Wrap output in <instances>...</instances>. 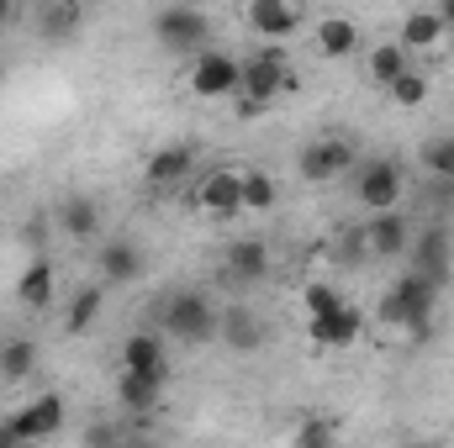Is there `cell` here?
<instances>
[{
    "label": "cell",
    "mask_w": 454,
    "mask_h": 448,
    "mask_svg": "<svg viewBox=\"0 0 454 448\" xmlns=\"http://www.w3.org/2000/svg\"><path fill=\"white\" fill-rule=\"evenodd\" d=\"M434 312H439V285H428L423 274H396V285L380 296V322L386 328H402V333L423 337L434 328Z\"/></svg>",
    "instance_id": "6da1fadb"
},
{
    "label": "cell",
    "mask_w": 454,
    "mask_h": 448,
    "mask_svg": "<svg viewBox=\"0 0 454 448\" xmlns=\"http://www.w3.org/2000/svg\"><path fill=\"white\" fill-rule=\"evenodd\" d=\"M159 322H164L169 337H180V343H191V348H207V343H217L223 306H217L207 290H175V296L164 301Z\"/></svg>",
    "instance_id": "7a4b0ae2"
},
{
    "label": "cell",
    "mask_w": 454,
    "mask_h": 448,
    "mask_svg": "<svg viewBox=\"0 0 454 448\" xmlns=\"http://www.w3.org/2000/svg\"><path fill=\"white\" fill-rule=\"evenodd\" d=\"M64 417H69L64 396H32L27 406H16V412H11V417L0 422V448L43 444V438H53V433L64 428Z\"/></svg>",
    "instance_id": "3957f363"
},
{
    "label": "cell",
    "mask_w": 454,
    "mask_h": 448,
    "mask_svg": "<svg viewBox=\"0 0 454 448\" xmlns=\"http://www.w3.org/2000/svg\"><path fill=\"white\" fill-rule=\"evenodd\" d=\"M286 85H291V69H286V53L280 48H254L248 58H238V96H243L248 112L270 106Z\"/></svg>",
    "instance_id": "277c9868"
},
{
    "label": "cell",
    "mask_w": 454,
    "mask_h": 448,
    "mask_svg": "<svg viewBox=\"0 0 454 448\" xmlns=\"http://www.w3.org/2000/svg\"><path fill=\"white\" fill-rule=\"evenodd\" d=\"M402 196H407V174H402L396 158H364V164L354 169V201H359L370 217L396 212Z\"/></svg>",
    "instance_id": "5b68a950"
},
{
    "label": "cell",
    "mask_w": 454,
    "mask_h": 448,
    "mask_svg": "<svg viewBox=\"0 0 454 448\" xmlns=\"http://www.w3.org/2000/svg\"><path fill=\"white\" fill-rule=\"evenodd\" d=\"M153 37L169 48V53H207L212 48V16L201 5H164L153 16Z\"/></svg>",
    "instance_id": "8992f818"
},
{
    "label": "cell",
    "mask_w": 454,
    "mask_h": 448,
    "mask_svg": "<svg viewBox=\"0 0 454 448\" xmlns=\"http://www.w3.org/2000/svg\"><path fill=\"white\" fill-rule=\"evenodd\" d=\"M296 169H301V180H307V185H333L339 174L359 169V153H354V143H348V137H317V143H307V148H301Z\"/></svg>",
    "instance_id": "52a82bcc"
},
{
    "label": "cell",
    "mask_w": 454,
    "mask_h": 448,
    "mask_svg": "<svg viewBox=\"0 0 454 448\" xmlns=\"http://www.w3.org/2000/svg\"><path fill=\"white\" fill-rule=\"evenodd\" d=\"M191 96L201 101H232L238 96V58L223 48H207L191 58Z\"/></svg>",
    "instance_id": "ba28073f"
},
{
    "label": "cell",
    "mask_w": 454,
    "mask_h": 448,
    "mask_svg": "<svg viewBox=\"0 0 454 448\" xmlns=\"http://www.w3.org/2000/svg\"><path fill=\"white\" fill-rule=\"evenodd\" d=\"M407 269L444 290V280H450V269H454V237L444 227H423L412 237V248H407Z\"/></svg>",
    "instance_id": "9c48e42d"
},
{
    "label": "cell",
    "mask_w": 454,
    "mask_h": 448,
    "mask_svg": "<svg viewBox=\"0 0 454 448\" xmlns=\"http://www.w3.org/2000/svg\"><path fill=\"white\" fill-rule=\"evenodd\" d=\"M248 27H254L259 42H286V37H296L307 27V11L291 5V0H254L248 5Z\"/></svg>",
    "instance_id": "30bf717a"
},
{
    "label": "cell",
    "mask_w": 454,
    "mask_h": 448,
    "mask_svg": "<svg viewBox=\"0 0 454 448\" xmlns=\"http://www.w3.org/2000/svg\"><path fill=\"white\" fill-rule=\"evenodd\" d=\"M196 206L207 217H243V169H212V174H201Z\"/></svg>",
    "instance_id": "8fae6325"
},
{
    "label": "cell",
    "mask_w": 454,
    "mask_h": 448,
    "mask_svg": "<svg viewBox=\"0 0 454 448\" xmlns=\"http://www.w3.org/2000/svg\"><path fill=\"white\" fill-rule=\"evenodd\" d=\"M359 248H364V259H396V253L412 248V222L402 212L370 217V222L359 227Z\"/></svg>",
    "instance_id": "7c38bea8"
},
{
    "label": "cell",
    "mask_w": 454,
    "mask_h": 448,
    "mask_svg": "<svg viewBox=\"0 0 454 448\" xmlns=\"http://www.w3.org/2000/svg\"><path fill=\"white\" fill-rule=\"evenodd\" d=\"M264 337H270V322H264L254 306H243V301L223 306V328H217V343H227L232 353H259V348H264Z\"/></svg>",
    "instance_id": "4fadbf2b"
},
{
    "label": "cell",
    "mask_w": 454,
    "mask_h": 448,
    "mask_svg": "<svg viewBox=\"0 0 454 448\" xmlns=\"http://www.w3.org/2000/svg\"><path fill=\"white\" fill-rule=\"evenodd\" d=\"M96 274H101V285H132L143 274V248L132 237H106L96 253Z\"/></svg>",
    "instance_id": "5bb4252c"
},
{
    "label": "cell",
    "mask_w": 454,
    "mask_h": 448,
    "mask_svg": "<svg viewBox=\"0 0 454 448\" xmlns=\"http://www.w3.org/2000/svg\"><path fill=\"white\" fill-rule=\"evenodd\" d=\"M159 396H164V375H127V369H121L116 401H121V412H127L132 422H148V417L159 412Z\"/></svg>",
    "instance_id": "9a60e30c"
},
{
    "label": "cell",
    "mask_w": 454,
    "mask_h": 448,
    "mask_svg": "<svg viewBox=\"0 0 454 448\" xmlns=\"http://www.w3.org/2000/svg\"><path fill=\"white\" fill-rule=\"evenodd\" d=\"M359 21L354 16H317L312 21V48L323 53V58H354L359 53Z\"/></svg>",
    "instance_id": "2e32d148"
},
{
    "label": "cell",
    "mask_w": 454,
    "mask_h": 448,
    "mask_svg": "<svg viewBox=\"0 0 454 448\" xmlns=\"http://www.w3.org/2000/svg\"><path fill=\"white\" fill-rule=\"evenodd\" d=\"M32 27H37L43 42H69L85 27V5H74V0H43L37 16H32Z\"/></svg>",
    "instance_id": "e0dca14e"
},
{
    "label": "cell",
    "mask_w": 454,
    "mask_h": 448,
    "mask_svg": "<svg viewBox=\"0 0 454 448\" xmlns=\"http://www.w3.org/2000/svg\"><path fill=\"white\" fill-rule=\"evenodd\" d=\"M227 280L232 285H259L264 274H270V248L259 243V237H238V243H227Z\"/></svg>",
    "instance_id": "ac0fdd59"
},
{
    "label": "cell",
    "mask_w": 454,
    "mask_h": 448,
    "mask_svg": "<svg viewBox=\"0 0 454 448\" xmlns=\"http://www.w3.org/2000/svg\"><path fill=\"white\" fill-rule=\"evenodd\" d=\"M121 369L127 375H169V353L159 333H132L121 343Z\"/></svg>",
    "instance_id": "d6986e66"
},
{
    "label": "cell",
    "mask_w": 454,
    "mask_h": 448,
    "mask_svg": "<svg viewBox=\"0 0 454 448\" xmlns=\"http://www.w3.org/2000/svg\"><path fill=\"white\" fill-rule=\"evenodd\" d=\"M364 74H370V85H380V90H391L402 74H412V53L391 37V42H375L370 53H364Z\"/></svg>",
    "instance_id": "ffe728a7"
},
{
    "label": "cell",
    "mask_w": 454,
    "mask_h": 448,
    "mask_svg": "<svg viewBox=\"0 0 454 448\" xmlns=\"http://www.w3.org/2000/svg\"><path fill=\"white\" fill-rule=\"evenodd\" d=\"M191 169H196V153L185 148V143H169V148H159V153H148V185H159V190H169V185H185L191 180Z\"/></svg>",
    "instance_id": "44dd1931"
},
{
    "label": "cell",
    "mask_w": 454,
    "mask_h": 448,
    "mask_svg": "<svg viewBox=\"0 0 454 448\" xmlns=\"http://www.w3.org/2000/svg\"><path fill=\"white\" fill-rule=\"evenodd\" d=\"M450 32H444V16L439 11H407L402 16V32H396V42L407 48V53H423V48H439Z\"/></svg>",
    "instance_id": "7402d4cb"
},
{
    "label": "cell",
    "mask_w": 454,
    "mask_h": 448,
    "mask_svg": "<svg viewBox=\"0 0 454 448\" xmlns=\"http://www.w3.org/2000/svg\"><path fill=\"white\" fill-rule=\"evenodd\" d=\"M53 222L64 227V232H69L74 243H90V237L101 232V206H96L90 196H69V201H59Z\"/></svg>",
    "instance_id": "603a6c76"
},
{
    "label": "cell",
    "mask_w": 454,
    "mask_h": 448,
    "mask_svg": "<svg viewBox=\"0 0 454 448\" xmlns=\"http://www.w3.org/2000/svg\"><path fill=\"white\" fill-rule=\"evenodd\" d=\"M307 333H312V343H323V348H348L354 337L364 333V317L354 306H343V312L323 317V322H307Z\"/></svg>",
    "instance_id": "cb8c5ba5"
},
{
    "label": "cell",
    "mask_w": 454,
    "mask_h": 448,
    "mask_svg": "<svg viewBox=\"0 0 454 448\" xmlns=\"http://www.w3.org/2000/svg\"><path fill=\"white\" fill-rule=\"evenodd\" d=\"M16 296H21V306L43 312V306L53 301V264H48V259H32V264L21 269V280H16Z\"/></svg>",
    "instance_id": "d4e9b609"
},
{
    "label": "cell",
    "mask_w": 454,
    "mask_h": 448,
    "mask_svg": "<svg viewBox=\"0 0 454 448\" xmlns=\"http://www.w3.org/2000/svg\"><path fill=\"white\" fill-rule=\"evenodd\" d=\"M32 369H37V343L32 337H11L0 348V380L16 385V380H32Z\"/></svg>",
    "instance_id": "484cf974"
},
{
    "label": "cell",
    "mask_w": 454,
    "mask_h": 448,
    "mask_svg": "<svg viewBox=\"0 0 454 448\" xmlns=\"http://www.w3.org/2000/svg\"><path fill=\"white\" fill-rule=\"evenodd\" d=\"M280 201V185L270 169H243V212H270Z\"/></svg>",
    "instance_id": "4316f807"
},
{
    "label": "cell",
    "mask_w": 454,
    "mask_h": 448,
    "mask_svg": "<svg viewBox=\"0 0 454 448\" xmlns=\"http://www.w3.org/2000/svg\"><path fill=\"white\" fill-rule=\"evenodd\" d=\"M101 301H106V285H85V290H74V301H69V317H64V328L69 333H85L96 317H101Z\"/></svg>",
    "instance_id": "83f0119b"
},
{
    "label": "cell",
    "mask_w": 454,
    "mask_h": 448,
    "mask_svg": "<svg viewBox=\"0 0 454 448\" xmlns=\"http://www.w3.org/2000/svg\"><path fill=\"white\" fill-rule=\"evenodd\" d=\"M301 301H307V322H323V317H333V312L348 306V301L339 296V285H328V280H312Z\"/></svg>",
    "instance_id": "f1b7e54d"
},
{
    "label": "cell",
    "mask_w": 454,
    "mask_h": 448,
    "mask_svg": "<svg viewBox=\"0 0 454 448\" xmlns=\"http://www.w3.org/2000/svg\"><path fill=\"white\" fill-rule=\"evenodd\" d=\"M386 96H391L396 106H407V112H412V106H423V101H428V80H423V74L412 69V74H402V80H396V85H391Z\"/></svg>",
    "instance_id": "f546056e"
},
{
    "label": "cell",
    "mask_w": 454,
    "mask_h": 448,
    "mask_svg": "<svg viewBox=\"0 0 454 448\" xmlns=\"http://www.w3.org/2000/svg\"><path fill=\"white\" fill-rule=\"evenodd\" d=\"M423 164H428L439 180H454V137H434V143H423Z\"/></svg>",
    "instance_id": "4dcf8cb0"
},
{
    "label": "cell",
    "mask_w": 454,
    "mask_h": 448,
    "mask_svg": "<svg viewBox=\"0 0 454 448\" xmlns=\"http://www.w3.org/2000/svg\"><path fill=\"white\" fill-rule=\"evenodd\" d=\"M121 444H127V428H116V422H96L85 433V448H121Z\"/></svg>",
    "instance_id": "1f68e13d"
},
{
    "label": "cell",
    "mask_w": 454,
    "mask_h": 448,
    "mask_svg": "<svg viewBox=\"0 0 454 448\" xmlns=\"http://www.w3.org/2000/svg\"><path fill=\"white\" fill-rule=\"evenodd\" d=\"M296 448H333V433H328L323 422H301V433H296Z\"/></svg>",
    "instance_id": "d6a6232c"
},
{
    "label": "cell",
    "mask_w": 454,
    "mask_h": 448,
    "mask_svg": "<svg viewBox=\"0 0 454 448\" xmlns=\"http://www.w3.org/2000/svg\"><path fill=\"white\" fill-rule=\"evenodd\" d=\"M121 448H159V438H148V422H132L127 428V444Z\"/></svg>",
    "instance_id": "836d02e7"
},
{
    "label": "cell",
    "mask_w": 454,
    "mask_h": 448,
    "mask_svg": "<svg viewBox=\"0 0 454 448\" xmlns=\"http://www.w3.org/2000/svg\"><path fill=\"white\" fill-rule=\"evenodd\" d=\"M439 16H444V32L454 37V0H444V5H439Z\"/></svg>",
    "instance_id": "e575fe53"
},
{
    "label": "cell",
    "mask_w": 454,
    "mask_h": 448,
    "mask_svg": "<svg viewBox=\"0 0 454 448\" xmlns=\"http://www.w3.org/2000/svg\"><path fill=\"white\" fill-rule=\"evenodd\" d=\"M0 21H16V5L11 0H0Z\"/></svg>",
    "instance_id": "d590c367"
},
{
    "label": "cell",
    "mask_w": 454,
    "mask_h": 448,
    "mask_svg": "<svg viewBox=\"0 0 454 448\" xmlns=\"http://www.w3.org/2000/svg\"><path fill=\"white\" fill-rule=\"evenodd\" d=\"M402 448H444V444H434V438H412V444H402Z\"/></svg>",
    "instance_id": "8d00e7d4"
},
{
    "label": "cell",
    "mask_w": 454,
    "mask_h": 448,
    "mask_svg": "<svg viewBox=\"0 0 454 448\" xmlns=\"http://www.w3.org/2000/svg\"><path fill=\"white\" fill-rule=\"evenodd\" d=\"M0 401H5V380H0Z\"/></svg>",
    "instance_id": "74e56055"
},
{
    "label": "cell",
    "mask_w": 454,
    "mask_h": 448,
    "mask_svg": "<svg viewBox=\"0 0 454 448\" xmlns=\"http://www.w3.org/2000/svg\"><path fill=\"white\" fill-rule=\"evenodd\" d=\"M0 80H5V58H0Z\"/></svg>",
    "instance_id": "f35d334b"
}]
</instances>
